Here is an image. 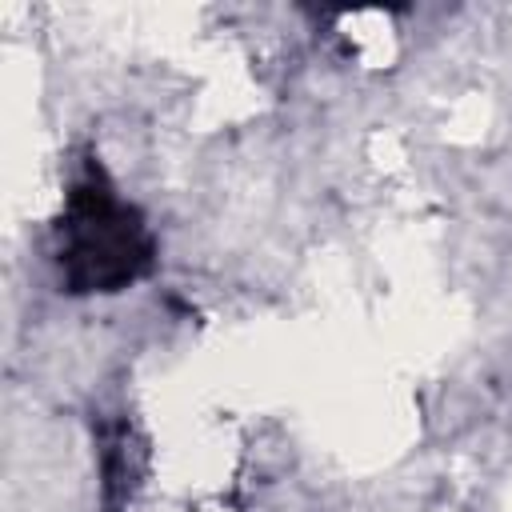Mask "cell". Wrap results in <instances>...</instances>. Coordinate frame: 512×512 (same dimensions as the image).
<instances>
[{"label": "cell", "instance_id": "obj_1", "mask_svg": "<svg viewBox=\"0 0 512 512\" xmlns=\"http://www.w3.org/2000/svg\"><path fill=\"white\" fill-rule=\"evenodd\" d=\"M56 268L68 292H120L152 268V232L92 160L56 220Z\"/></svg>", "mask_w": 512, "mask_h": 512}]
</instances>
